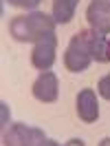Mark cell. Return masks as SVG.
Listing matches in <instances>:
<instances>
[{"label":"cell","mask_w":110,"mask_h":146,"mask_svg":"<svg viewBox=\"0 0 110 146\" xmlns=\"http://www.w3.org/2000/svg\"><path fill=\"white\" fill-rule=\"evenodd\" d=\"M9 33L18 42H37L40 38L55 33V20L44 11H31L27 16H16L11 20Z\"/></svg>","instance_id":"cell-1"},{"label":"cell","mask_w":110,"mask_h":146,"mask_svg":"<svg viewBox=\"0 0 110 146\" xmlns=\"http://www.w3.org/2000/svg\"><path fill=\"white\" fill-rule=\"evenodd\" d=\"M92 29H86V31H79L71 38V42L64 51V66L73 73H82L86 71L92 62Z\"/></svg>","instance_id":"cell-2"},{"label":"cell","mask_w":110,"mask_h":146,"mask_svg":"<svg viewBox=\"0 0 110 146\" xmlns=\"http://www.w3.org/2000/svg\"><path fill=\"white\" fill-rule=\"evenodd\" d=\"M7 2L13 7H20V9H35L40 5V0H7Z\"/></svg>","instance_id":"cell-11"},{"label":"cell","mask_w":110,"mask_h":146,"mask_svg":"<svg viewBox=\"0 0 110 146\" xmlns=\"http://www.w3.org/2000/svg\"><path fill=\"white\" fill-rule=\"evenodd\" d=\"M33 98L37 102H44V104H53L60 95V82H57V75L53 71H42L37 75V80L33 82Z\"/></svg>","instance_id":"cell-5"},{"label":"cell","mask_w":110,"mask_h":146,"mask_svg":"<svg viewBox=\"0 0 110 146\" xmlns=\"http://www.w3.org/2000/svg\"><path fill=\"white\" fill-rule=\"evenodd\" d=\"M55 51H57V36L48 33V36L40 38L33 46L31 53V64L37 71H51V66L55 62Z\"/></svg>","instance_id":"cell-4"},{"label":"cell","mask_w":110,"mask_h":146,"mask_svg":"<svg viewBox=\"0 0 110 146\" xmlns=\"http://www.w3.org/2000/svg\"><path fill=\"white\" fill-rule=\"evenodd\" d=\"M97 93H99L103 100L110 102V73H108V75H103L99 82H97Z\"/></svg>","instance_id":"cell-10"},{"label":"cell","mask_w":110,"mask_h":146,"mask_svg":"<svg viewBox=\"0 0 110 146\" xmlns=\"http://www.w3.org/2000/svg\"><path fill=\"white\" fill-rule=\"evenodd\" d=\"M44 131L37 126H27V124H11L2 133V146H42L44 144Z\"/></svg>","instance_id":"cell-3"},{"label":"cell","mask_w":110,"mask_h":146,"mask_svg":"<svg viewBox=\"0 0 110 146\" xmlns=\"http://www.w3.org/2000/svg\"><path fill=\"white\" fill-rule=\"evenodd\" d=\"M79 0H53V20L55 25H68L77 11Z\"/></svg>","instance_id":"cell-8"},{"label":"cell","mask_w":110,"mask_h":146,"mask_svg":"<svg viewBox=\"0 0 110 146\" xmlns=\"http://www.w3.org/2000/svg\"><path fill=\"white\" fill-rule=\"evenodd\" d=\"M64 146H86V144H84V139H79V137H73V139H68Z\"/></svg>","instance_id":"cell-13"},{"label":"cell","mask_w":110,"mask_h":146,"mask_svg":"<svg viewBox=\"0 0 110 146\" xmlns=\"http://www.w3.org/2000/svg\"><path fill=\"white\" fill-rule=\"evenodd\" d=\"M0 111H2V126L7 128V122H9V106L2 102V104H0Z\"/></svg>","instance_id":"cell-12"},{"label":"cell","mask_w":110,"mask_h":146,"mask_svg":"<svg viewBox=\"0 0 110 146\" xmlns=\"http://www.w3.org/2000/svg\"><path fill=\"white\" fill-rule=\"evenodd\" d=\"M75 109L82 122L92 124L99 119V100H97V93L92 89H82L77 93V102H75Z\"/></svg>","instance_id":"cell-7"},{"label":"cell","mask_w":110,"mask_h":146,"mask_svg":"<svg viewBox=\"0 0 110 146\" xmlns=\"http://www.w3.org/2000/svg\"><path fill=\"white\" fill-rule=\"evenodd\" d=\"M86 20L90 29L99 31V33H110V0H90L88 11H86Z\"/></svg>","instance_id":"cell-6"},{"label":"cell","mask_w":110,"mask_h":146,"mask_svg":"<svg viewBox=\"0 0 110 146\" xmlns=\"http://www.w3.org/2000/svg\"><path fill=\"white\" fill-rule=\"evenodd\" d=\"M99 146H110V137H103V139L99 142Z\"/></svg>","instance_id":"cell-15"},{"label":"cell","mask_w":110,"mask_h":146,"mask_svg":"<svg viewBox=\"0 0 110 146\" xmlns=\"http://www.w3.org/2000/svg\"><path fill=\"white\" fill-rule=\"evenodd\" d=\"M106 60L110 62V36H108V42H106Z\"/></svg>","instance_id":"cell-14"},{"label":"cell","mask_w":110,"mask_h":146,"mask_svg":"<svg viewBox=\"0 0 110 146\" xmlns=\"http://www.w3.org/2000/svg\"><path fill=\"white\" fill-rule=\"evenodd\" d=\"M106 42H108V36L92 29L90 49H92V60H95V62H108V60H106Z\"/></svg>","instance_id":"cell-9"}]
</instances>
